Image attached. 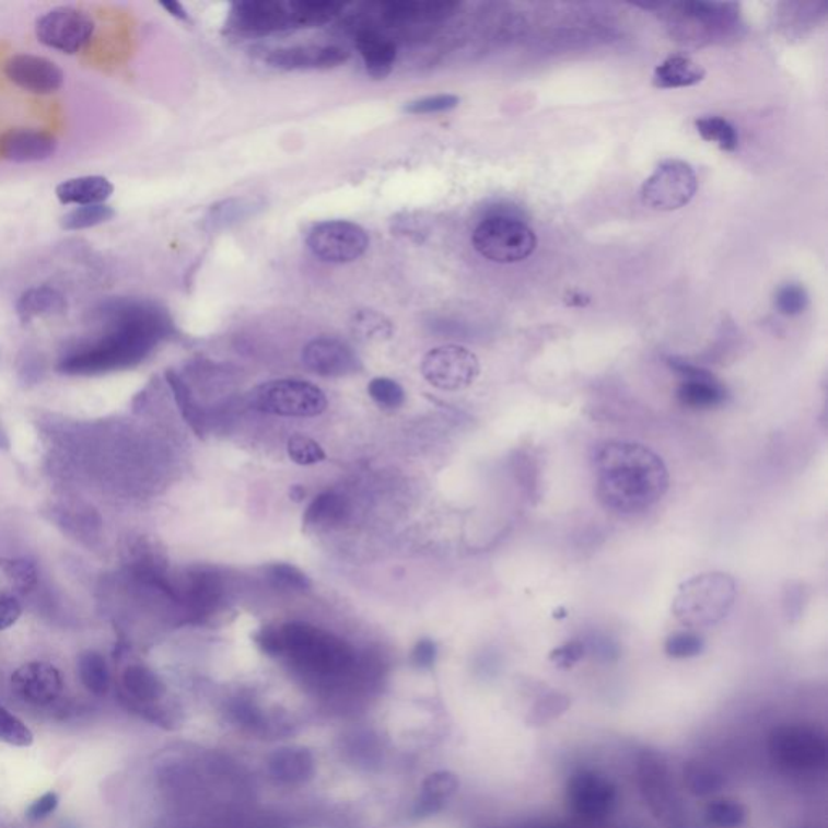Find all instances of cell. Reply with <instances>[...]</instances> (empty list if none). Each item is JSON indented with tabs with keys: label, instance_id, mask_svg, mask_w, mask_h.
<instances>
[{
	"label": "cell",
	"instance_id": "obj_1",
	"mask_svg": "<svg viewBox=\"0 0 828 828\" xmlns=\"http://www.w3.org/2000/svg\"><path fill=\"white\" fill-rule=\"evenodd\" d=\"M600 505L620 516L640 515L657 505L670 486L664 459L645 445L605 441L591 456Z\"/></svg>",
	"mask_w": 828,
	"mask_h": 828
},
{
	"label": "cell",
	"instance_id": "obj_2",
	"mask_svg": "<svg viewBox=\"0 0 828 828\" xmlns=\"http://www.w3.org/2000/svg\"><path fill=\"white\" fill-rule=\"evenodd\" d=\"M100 314L109 320L110 333L96 347L67 360V370H106L138 363L172 330L167 311L150 300H109L103 303Z\"/></svg>",
	"mask_w": 828,
	"mask_h": 828
},
{
	"label": "cell",
	"instance_id": "obj_3",
	"mask_svg": "<svg viewBox=\"0 0 828 828\" xmlns=\"http://www.w3.org/2000/svg\"><path fill=\"white\" fill-rule=\"evenodd\" d=\"M345 7L329 0H240L233 3L229 25L245 36H269L295 30L319 28Z\"/></svg>",
	"mask_w": 828,
	"mask_h": 828
},
{
	"label": "cell",
	"instance_id": "obj_4",
	"mask_svg": "<svg viewBox=\"0 0 828 828\" xmlns=\"http://www.w3.org/2000/svg\"><path fill=\"white\" fill-rule=\"evenodd\" d=\"M736 600V583L730 574L712 571L689 578L678 587L672 611L688 628L720 623Z\"/></svg>",
	"mask_w": 828,
	"mask_h": 828
},
{
	"label": "cell",
	"instance_id": "obj_5",
	"mask_svg": "<svg viewBox=\"0 0 828 828\" xmlns=\"http://www.w3.org/2000/svg\"><path fill=\"white\" fill-rule=\"evenodd\" d=\"M471 240L482 258L497 264L525 261L537 248L534 230L509 214H492L479 222Z\"/></svg>",
	"mask_w": 828,
	"mask_h": 828
},
{
	"label": "cell",
	"instance_id": "obj_6",
	"mask_svg": "<svg viewBox=\"0 0 828 828\" xmlns=\"http://www.w3.org/2000/svg\"><path fill=\"white\" fill-rule=\"evenodd\" d=\"M249 405L261 413L285 418H314L327 408V398L317 385L299 378H280L258 385Z\"/></svg>",
	"mask_w": 828,
	"mask_h": 828
},
{
	"label": "cell",
	"instance_id": "obj_7",
	"mask_svg": "<svg viewBox=\"0 0 828 828\" xmlns=\"http://www.w3.org/2000/svg\"><path fill=\"white\" fill-rule=\"evenodd\" d=\"M696 191L695 168L685 161H665L642 185L641 199L654 211L674 212L688 206Z\"/></svg>",
	"mask_w": 828,
	"mask_h": 828
},
{
	"label": "cell",
	"instance_id": "obj_8",
	"mask_svg": "<svg viewBox=\"0 0 828 828\" xmlns=\"http://www.w3.org/2000/svg\"><path fill=\"white\" fill-rule=\"evenodd\" d=\"M306 245L317 259L330 264L358 261L370 248V235L350 221H323L307 232Z\"/></svg>",
	"mask_w": 828,
	"mask_h": 828
},
{
	"label": "cell",
	"instance_id": "obj_9",
	"mask_svg": "<svg viewBox=\"0 0 828 828\" xmlns=\"http://www.w3.org/2000/svg\"><path fill=\"white\" fill-rule=\"evenodd\" d=\"M94 32L93 19L73 7H56L35 23L36 38L40 44L70 56L83 50L93 39Z\"/></svg>",
	"mask_w": 828,
	"mask_h": 828
},
{
	"label": "cell",
	"instance_id": "obj_10",
	"mask_svg": "<svg viewBox=\"0 0 828 828\" xmlns=\"http://www.w3.org/2000/svg\"><path fill=\"white\" fill-rule=\"evenodd\" d=\"M421 373L429 384L441 390L456 392L469 387L481 373L478 357L459 345H444L425 354Z\"/></svg>",
	"mask_w": 828,
	"mask_h": 828
},
{
	"label": "cell",
	"instance_id": "obj_11",
	"mask_svg": "<svg viewBox=\"0 0 828 828\" xmlns=\"http://www.w3.org/2000/svg\"><path fill=\"white\" fill-rule=\"evenodd\" d=\"M769 749L772 759L786 769H816L826 762V742L807 726H779L770 735Z\"/></svg>",
	"mask_w": 828,
	"mask_h": 828
},
{
	"label": "cell",
	"instance_id": "obj_12",
	"mask_svg": "<svg viewBox=\"0 0 828 828\" xmlns=\"http://www.w3.org/2000/svg\"><path fill=\"white\" fill-rule=\"evenodd\" d=\"M567 800L571 809L584 819H603L617 801V789L610 780L591 770H581L567 785Z\"/></svg>",
	"mask_w": 828,
	"mask_h": 828
},
{
	"label": "cell",
	"instance_id": "obj_13",
	"mask_svg": "<svg viewBox=\"0 0 828 828\" xmlns=\"http://www.w3.org/2000/svg\"><path fill=\"white\" fill-rule=\"evenodd\" d=\"M3 73L20 90L33 94H53L63 86L66 75L46 57L32 54H16L3 66Z\"/></svg>",
	"mask_w": 828,
	"mask_h": 828
},
{
	"label": "cell",
	"instance_id": "obj_14",
	"mask_svg": "<svg viewBox=\"0 0 828 828\" xmlns=\"http://www.w3.org/2000/svg\"><path fill=\"white\" fill-rule=\"evenodd\" d=\"M350 54L334 44H306V46L282 47L267 56V63L285 72L303 70H330L343 66Z\"/></svg>",
	"mask_w": 828,
	"mask_h": 828
},
{
	"label": "cell",
	"instance_id": "obj_15",
	"mask_svg": "<svg viewBox=\"0 0 828 828\" xmlns=\"http://www.w3.org/2000/svg\"><path fill=\"white\" fill-rule=\"evenodd\" d=\"M307 370L324 377H341L357 373L361 368L357 353L345 341L319 337L303 348Z\"/></svg>",
	"mask_w": 828,
	"mask_h": 828
},
{
	"label": "cell",
	"instance_id": "obj_16",
	"mask_svg": "<svg viewBox=\"0 0 828 828\" xmlns=\"http://www.w3.org/2000/svg\"><path fill=\"white\" fill-rule=\"evenodd\" d=\"M62 686L60 672L47 662H28L12 675L13 691L30 704H50L62 692Z\"/></svg>",
	"mask_w": 828,
	"mask_h": 828
},
{
	"label": "cell",
	"instance_id": "obj_17",
	"mask_svg": "<svg viewBox=\"0 0 828 828\" xmlns=\"http://www.w3.org/2000/svg\"><path fill=\"white\" fill-rule=\"evenodd\" d=\"M57 152L56 138L32 128H13L0 135V158L13 164H38Z\"/></svg>",
	"mask_w": 828,
	"mask_h": 828
},
{
	"label": "cell",
	"instance_id": "obj_18",
	"mask_svg": "<svg viewBox=\"0 0 828 828\" xmlns=\"http://www.w3.org/2000/svg\"><path fill=\"white\" fill-rule=\"evenodd\" d=\"M354 44L363 59L368 75L376 80H384L390 75L398 56L397 44L394 40L377 30L363 28L358 30Z\"/></svg>",
	"mask_w": 828,
	"mask_h": 828
},
{
	"label": "cell",
	"instance_id": "obj_19",
	"mask_svg": "<svg viewBox=\"0 0 828 828\" xmlns=\"http://www.w3.org/2000/svg\"><path fill=\"white\" fill-rule=\"evenodd\" d=\"M113 195V182L101 175L69 178L56 188L57 199L63 206L106 205Z\"/></svg>",
	"mask_w": 828,
	"mask_h": 828
},
{
	"label": "cell",
	"instance_id": "obj_20",
	"mask_svg": "<svg viewBox=\"0 0 828 828\" xmlns=\"http://www.w3.org/2000/svg\"><path fill=\"white\" fill-rule=\"evenodd\" d=\"M677 397L679 404L692 410H711L722 407L728 400V392L714 377L708 373L705 376L685 378L678 387Z\"/></svg>",
	"mask_w": 828,
	"mask_h": 828
},
{
	"label": "cell",
	"instance_id": "obj_21",
	"mask_svg": "<svg viewBox=\"0 0 828 828\" xmlns=\"http://www.w3.org/2000/svg\"><path fill=\"white\" fill-rule=\"evenodd\" d=\"M38 583V571L25 559H0V600L22 599Z\"/></svg>",
	"mask_w": 828,
	"mask_h": 828
},
{
	"label": "cell",
	"instance_id": "obj_22",
	"mask_svg": "<svg viewBox=\"0 0 828 828\" xmlns=\"http://www.w3.org/2000/svg\"><path fill=\"white\" fill-rule=\"evenodd\" d=\"M705 70L695 60L685 56H672L655 69L652 84L658 90H677L701 83Z\"/></svg>",
	"mask_w": 828,
	"mask_h": 828
},
{
	"label": "cell",
	"instance_id": "obj_23",
	"mask_svg": "<svg viewBox=\"0 0 828 828\" xmlns=\"http://www.w3.org/2000/svg\"><path fill=\"white\" fill-rule=\"evenodd\" d=\"M16 314L22 323H32L40 316H53L67 310V300L59 290L49 285L25 290L16 302Z\"/></svg>",
	"mask_w": 828,
	"mask_h": 828
},
{
	"label": "cell",
	"instance_id": "obj_24",
	"mask_svg": "<svg viewBox=\"0 0 828 828\" xmlns=\"http://www.w3.org/2000/svg\"><path fill=\"white\" fill-rule=\"evenodd\" d=\"M348 515L347 500L336 492H324L307 506L303 516L304 527H330L339 525Z\"/></svg>",
	"mask_w": 828,
	"mask_h": 828
},
{
	"label": "cell",
	"instance_id": "obj_25",
	"mask_svg": "<svg viewBox=\"0 0 828 828\" xmlns=\"http://www.w3.org/2000/svg\"><path fill=\"white\" fill-rule=\"evenodd\" d=\"M115 211L109 205L77 206L59 219V224L67 232L93 229L113 221Z\"/></svg>",
	"mask_w": 828,
	"mask_h": 828
},
{
	"label": "cell",
	"instance_id": "obj_26",
	"mask_svg": "<svg viewBox=\"0 0 828 828\" xmlns=\"http://www.w3.org/2000/svg\"><path fill=\"white\" fill-rule=\"evenodd\" d=\"M165 377H167L168 385H171L172 392H174L175 400H177L178 407H180L185 421L191 425L193 431H195L199 438H202V435H205L206 425L205 413H202L201 408H199V405L196 404L195 398H193L188 385L185 384L184 378L178 376L177 373H174V371H168V373L165 374Z\"/></svg>",
	"mask_w": 828,
	"mask_h": 828
},
{
	"label": "cell",
	"instance_id": "obj_27",
	"mask_svg": "<svg viewBox=\"0 0 828 828\" xmlns=\"http://www.w3.org/2000/svg\"><path fill=\"white\" fill-rule=\"evenodd\" d=\"M695 125L702 140L719 144L720 150L732 152L738 148V131L726 118L702 117Z\"/></svg>",
	"mask_w": 828,
	"mask_h": 828
},
{
	"label": "cell",
	"instance_id": "obj_28",
	"mask_svg": "<svg viewBox=\"0 0 828 828\" xmlns=\"http://www.w3.org/2000/svg\"><path fill=\"white\" fill-rule=\"evenodd\" d=\"M258 208H261V205H258V199H226V201L212 206L208 221L214 229H218V226H229L235 224V222L243 221L248 215L255 214Z\"/></svg>",
	"mask_w": 828,
	"mask_h": 828
},
{
	"label": "cell",
	"instance_id": "obj_29",
	"mask_svg": "<svg viewBox=\"0 0 828 828\" xmlns=\"http://www.w3.org/2000/svg\"><path fill=\"white\" fill-rule=\"evenodd\" d=\"M354 336L364 340H385L390 339L394 334V327H392L390 320L376 311L364 310L354 314L353 323Z\"/></svg>",
	"mask_w": 828,
	"mask_h": 828
},
{
	"label": "cell",
	"instance_id": "obj_30",
	"mask_svg": "<svg viewBox=\"0 0 828 828\" xmlns=\"http://www.w3.org/2000/svg\"><path fill=\"white\" fill-rule=\"evenodd\" d=\"M685 782L689 793L696 796H709L723 789L725 780L704 763H691L685 770Z\"/></svg>",
	"mask_w": 828,
	"mask_h": 828
},
{
	"label": "cell",
	"instance_id": "obj_31",
	"mask_svg": "<svg viewBox=\"0 0 828 828\" xmlns=\"http://www.w3.org/2000/svg\"><path fill=\"white\" fill-rule=\"evenodd\" d=\"M746 819V809L738 801L719 800L709 804L705 810V820L709 826L716 828H736L743 826Z\"/></svg>",
	"mask_w": 828,
	"mask_h": 828
},
{
	"label": "cell",
	"instance_id": "obj_32",
	"mask_svg": "<svg viewBox=\"0 0 828 828\" xmlns=\"http://www.w3.org/2000/svg\"><path fill=\"white\" fill-rule=\"evenodd\" d=\"M0 742L16 748H28L35 742L32 730L0 704Z\"/></svg>",
	"mask_w": 828,
	"mask_h": 828
},
{
	"label": "cell",
	"instance_id": "obj_33",
	"mask_svg": "<svg viewBox=\"0 0 828 828\" xmlns=\"http://www.w3.org/2000/svg\"><path fill=\"white\" fill-rule=\"evenodd\" d=\"M371 398L384 408H400L405 404V390L398 382L388 377H376L368 385Z\"/></svg>",
	"mask_w": 828,
	"mask_h": 828
},
{
	"label": "cell",
	"instance_id": "obj_34",
	"mask_svg": "<svg viewBox=\"0 0 828 828\" xmlns=\"http://www.w3.org/2000/svg\"><path fill=\"white\" fill-rule=\"evenodd\" d=\"M287 452L293 463L302 466L317 465L326 459V452L313 439L293 435L287 444Z\"/></svg>",
	"mask_w": 828,
	"mask_h": 828
},
{
	"label": "cell",
	"instance_id": "obj_35",
	"mask_svg": "<svg viewBox=\"0 0 828 828\" xmlns=\"http://www.w3.org/2000/svg\"><path fill=\"white\" fill-rule=\"evenodd\" d=\"M704 651V640L692 631H679L665 641V654L670 658H692Z\"/></svg>",
	"mask_w": 828,
	"mask_h": 828
},
{
	"label": "cell",
	"instance_id": "obj_36",
	"mask_svg": "<svg viewBox=\"0 0 828 828\" xmlns=\"http://www.w3.org/2000/svg\"><path fill=\"white\" fill-rule=\"evenodd\" d=\"M809 304V295L800 283H789L777 292L775 306L783 316H797Z\"/></svg>",
	"mask_w": 828,
	"mask_h": 828
},
{
	"label": "cell",
	"instance_id": "obj_37",
	"mask_svg": "<svg viewBox=\"0 0 828 828\" xmlns=\"http://www.w3.org/2000/svg\"><path fill=\"white\" fill-rule=\"evenodd\" d=\"M267 571H269L270 581L283 590L307 591L311 587L310 578L300 568L289 565V563H276Z\"/></svg>",
	"mask_w": 828,
	"mask_h": 828
},
{
	"label": "cell",
	"instance_id": "obj_38",
	"mask_svg": "<svg viewBox=\"0 0 828 828\" xmlns=\"http://www.w3.org/2000/svg\"><path fill=\"white\" fill-rule=\"evenodd\" d=\"M459 97L453 94H438V96L422 97L413 103H408L404 107L405 113L411 115H429L439 113H448V110L458 107Z\"/></svg>",
	"mask_w": 828,
	"mask_h": 828
},
{
	"label": "cell",
	"instance_id": "obj_39",
	"mask_svg": "<svg viewBox=\"0 0 828 828\" xmlns=\"http://www.w3.org/2000/svg\"><path fill=\"white\" fill-rule=\"evenodd\" d=\"M584 654H586V644L583 641L574 640L553 649L550 652L549 658L556 667L562 668V670H570L571 667H574L584 657Z\"/></svg>",
	"mask_w": 828,
	"mask_h": 828
},
{
	"label": "cell",
	"instance_id": "obj_40",
	"mask_svg": "<svg viewBox=\"0 0 828 828\" xmlns=\"http://www.w3.org/2000/svg\"><path fill=\"white\" fill-rule=\"evenodd\" d=\"M568 701L560 696H550V698L540 701L536 708L533 709V714L529 716L530 723L536 725H543V723L549 722V720L556 719L560 714L567 711Z\"/></svg>",
	"mask_w": 828,
	"mask_h": 828
},
{
	"label": "cell",
	"instance_id": "obj_41",
	"mask_svg": "<svg viewBox=\"0 0 828 828\" xmlns=\"http://www.w3.org/2000/svg\"><path fill=\"white\" fill-rule=\"evenodd\" d=\"M255 642L264 654L269 655V657H280V655H283V638L280 628L279 630L270 627L261 628L255 634Z\"/></svg>",
	"mask_w": 828,
	"mask_h": 828
},
{
	"label": "cell",
	"instance_id": "obj_42",
	"mask_svg": "<svg viewBox=\"0 0 828 828\" xmlns=\"http://www.w3.org/2000/svg\"><path fill=\"white\" fill-rule=\"evenodd\" d=\"M57 806H59V796L54 791H49V793L44 794V796H40L39 800H36L30 806L26 819L35 820V823L36 820L46 819V817H49L57 809Z\"/></svg>",
	"mask_w": 828,
	"mask_h": 828
},
{
	"label": "cell",
	"instance_id": "obj_43",
	"mask_svg": "<svg viewBox=\"0 0 828 828\" xmlns=\"http://www.w3.org/2000/svg\"><path fill=\"white\" fill-rule=\"evenodd\" d=\"M413 662L416 667L431 668L438 658V645L431 640H421L413 649Z\"/></svg>",
	"mask_w": 828,
	"mask_h": 828
},
{
	"label": "cell",
	"instance_id": "obj_44",
	"mask_svg": "<svg viewBox=\"0 0 828 828\" xmlns=\"http://www.w3.org/2000/svg\"><path fill=\"white\" fill-rule=\"evenodd\" d=\"M20 617H22V605L19 600H0V631L12 628Z\"/></svg>",
	"mask_w": 828,
	"mask_h": 828
},
{
	"label": "cell",
	"instance_id": "obj_45",
	"mask_svg": "<svg viewBox=\"0 0 828 828\" xmlns=\"http://www.w3.org/2000/svg\"><path fill=\"white\" fill-rule=\"evenodd\" d=\"M161 7L162 9L167 10V12L171 13L172 16H175V19L182 20V22H188L189 16L187 10H185V7L182 5V3L162 2Z\"/></svg>",
	"mask_w": 828,
	"mask_h": 828
},
{
	"label": "cell",
	"instance_id": "obj_46",
	"mask_svg": "<svg viewBox=\"0 0 828 828\" xmlns=\"http://www.w3.org/2000/svg\"><path fill=\"white\" fill-rule=\"evenodd\" d=\"M304 495H306V490H304L302 486H293L292 490H290V497H292L295 502H302Z\"/></svg>",
	"mask_w": 828,
	"mask_h": 828
}]
</instances>
